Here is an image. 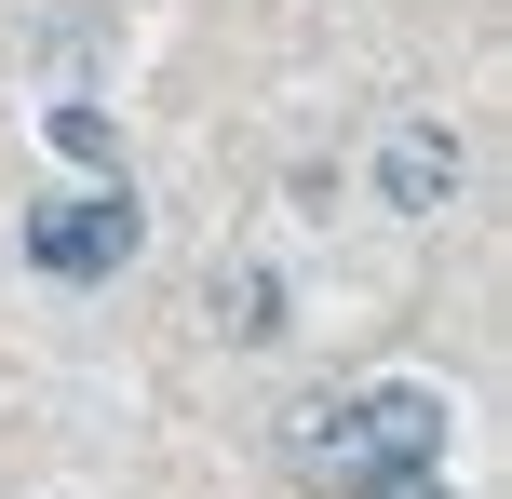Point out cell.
Here are the masks:
<instances>
[{"mask_svg":"<svg viewBox=\"0 0 512 499\" xmlns=\"http://www.w3.org/2000/svg\"><path fill=\"white\" fill-rule=\"evenodd\" d=\"M418 459H445V392H418V378H378V392H351V405L310 419V473L324 486L418 473Z\"/></svg>","mask_w":512,"mask_h":499,"instance_id":"6da1fadb","label":"cell"},{"mask_svg":"<svg viewBox=\"0 0 512 499\" xmlns=\"http://www.w3.org/2000/svg\"><path fill=\"white\" fill-rule=\"evenodd\" d=\"M135 243H149V216L122 203V176H108V189H68V203H41V216H27V257H41L54 284H108Z\"/></svg>","mask_w":512,"mask_h":499,"instance_id":"7a4b0ae2","label":"cell"},{"mask_svg":"<svg viewBox=\"0 0 512 499\" xmlns=\"http://www.w3.org/2000/svg\"><path fill=\"white\" fill-rule=\"evenodd\" d=\"M445 189H459V135H445V122H391L378 203H391V216H445Z\"/></svg>","mask_w":512,"mask_h":499,"instance_id":"3957f363","label":"cell"},{"mask_svg":"<svg viewBox=\"0 0 512 499\" xmlns=\"http://www.w3.org/2000/svg\"><path fill=\"white\" fill-rule=\"evenodd\" d=\"M216 311H230V338H270L283 297H270V270H230V284H216Z\"/></svg>","mask_w":512,"mask_h":499,"instance_id":"277c9868","label":"cell"},{"mask_svg":"<svg viewBox=\"0 0 512 499\" xmlns=\"http://www.w3.org/2000/svg\"><path fill=\"white\" fill-rule=\"evenodd\" d=\"M54 149H68V162H122V135H108L95 108H54Z\"/></svg>","mask_w":512,"mask_h":499,"instance_id":"5b68a950","label":"cell"},{"mask_svg":"<svg viewBox=\"0 0 512 499\" xmlns=\"http://www.w3.org/2000/svg\"><path fill=\"white\" fill-rule=\"evenodd\" d=\"M337 499H445V473L418 459V473H364V486H337Z\"/></svg>","mask_w":512,"mask_h":499,"instance_id":"8992f818","label":"cell"}]
</instances>
